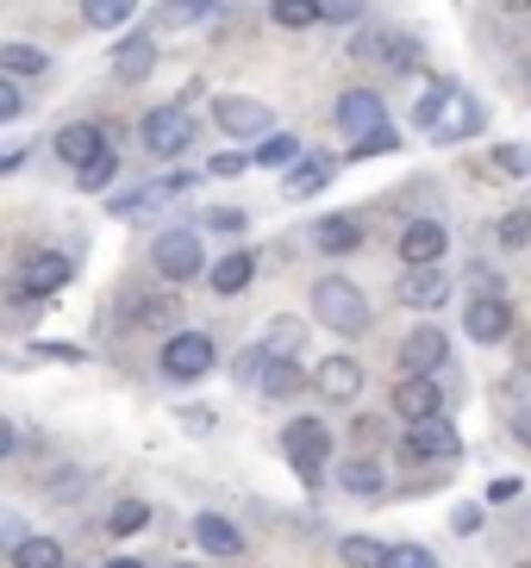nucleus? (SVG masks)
Segmentation results:
<instances>
[{"mask_svg":"<svg viewBox=\"0 0 531 568\" xmlns=\"http://www.w3.org/2000/svg\"><path fill=\"white\" fill-rule=\"evenodd\" d=\"M450 363V332L438 325H413L407 344H400V375H438Z\"/></svg>","mask_w":531,"mask_h":568,"instance_id":"nucleus-13","label":"nucleus"},{"mask_svg":"<svg viewBox=\"0 0 531 568\" xmlns=\"http://www.w3.org/2000/svg\"><path fill=\"white\" fill-rule=\"evenodd\" d=\"M313 318L338 337H363L375 313H369V294L350 282V275H319L313 282Z\"/></svg>","mask_w":531,"mask_h":568,"instance_id":"nucleus-2","label":"nucleus"},{"mask_svg":"<svg viewBox=\"0 0 531 568\" xmlns=\"http://www.w3.org/2000/svg\"><path fill=\"white\" fill-rule=\"evenodd\" d=\"M494 169H500V175H531V144H500Z\"/></svg>","mask_w":531,"mask_h":568,"instance_id":"nucleus-39","label":"nucleus"},{"mask_svg":"<svg viewBox=\"0 0 531 568\" xmlns=\"http://www.w3.org/2000/svg\"><path fill=\"white\" fill-rule=\"evenodd\" d=\"M394 413L407 418V425L444 418V382H438V375H400L394 382Z\"/></svg>","mask_w":531,"mask_h":568,"instance_id":"nucleus-11","label":"nucleus"},{"mask_svg":"<svg viewBox=\"0 0 531 568\" xmlns=\"http://www.w3.org/2000/svg\"><path fill=\"white\" fill-rule=\"evenodd\" d=\"M176 568H194V562H176Z\"/></svg>","mask_w":531,"mask_h":568,"instance_id":"nucleus-53","label":"nucleus"},{"mask_svg":"<svg viewBox=\"0 0 531 568\" xmlns=\"http://www.w3.org/2000/svg\"><path fill=\"white\" fill-rule=\"evenodd\" d=\"M450 531L475 537V531H482V506H457V513H450Z\"/></svg>","mask_w":531,"mask_h":568,"instance_id":"nucleus-44","label":"nucleus"},{"mask_svg":"<svg viewBox=\"0 0 531 568\" xmlns=\"http://www.w3.org/2000/svg\"><path fill=\"white\" fill-rule=\"evenodd\" d=\"M282 456L307 487L325 481V463H332V432L319 425V418H288L282 425Z\"/></svg>","mask_w":531,"mask_h":568,"instance_id":"nucleus-3","label":"nucleus"},{"mask_svg":"<svg viewBox=\"0 0 531 568\" xmlns=\"http://www.w3.org/2000/svg\"><path fill=\"white\" fill-rule=\"evenodd\" d=\"M132 318H138V325H169V332H182V313H176V301H138Z\"/></svg>","mask_w":531,"mask_h":568,"instance_id":"nucleus-37","label":"nucleus"},{"mask_svg":"<svg viewBox=\"0 0 531 568\" xmlns=\"http://www.w3.org/2000/svg\"><path fill=\"white\" fill-rule=\"evenodd\" d=\"M194 544L207 556H244V531H238L226 513H200L194 518Z\"/></svg>","mask_w":531,"mask_h":568,"instance_id":"nucleus-21","label":"nucleus"},{"mask_svg":"<svg viewBox=\"0 0 531 568\" xmlns=\"http://www.w3.org/2000/svg\"><path fill=\"white\" fill-rule=\"evenodd\" d=\"M150 69H157V38L150 32H132L126 44H113V75L119 82H150Z\"/></svg>","mask_w":531,"mask_h":568,"instance_id":"nucleus-19","label":"nucleus"},{"mask_svg":"<svg viewBox=\"0 0 531 568\" xmlns=\"http://www.w3.org/2000/svg\"><path fill=\"white\" fill-rule=\"evenodd\" d=\"M494 244L500 251H525L531 244V206H513V213L494 219Z\"/></svg>","mask_w":531,"mask_h":568,"instance_id":"nucleus-30","label":"nucleus"},{"mask_svg":"<svg viewBox=\"0 0 531 568\" xmlns=\"http://www.w3.org/2000/svg\"><path fill=\"white\" fill-rule=\"evenodd\" d=\"M463 332L475 337V344H507V337H513V306L500 301V294H475V301L463 306Z\"/></svg>","mask_w":531,"mask_h":568,"instance_id":"nucleus-14","label":"nucleus"},{"mask_svg":"<svg viewBox=\"0 0 531 568\" xmlns=\"http://www.w3.org/2000/svg\"><path fill=\"white\" fill-rule=\"evenodd\" d=\"M338 562L344 568H388V550L375 537H344V544H338Z\"/></svg>","mask_w":531,"mask_h":568,"instance_id":"nucleus-33","label":"nucleus"},{"mask_svg":"<svg viewBox=\"0 0 531 568\" xmlns=\"http://www.w3.org/2000/svg\"><path fill=\"white\" fill-rule=\"evenodd\" d=\"M457 287H450L444 268H407L400 275V306H413V313H438Z\"/></svg>","mask_w":531,"mask_h":568,"instance_id":"nucleus-15","label":"nucleus"},{"mask_svg":"<svg viewBox=\"0 0 531 568\" xmlns=\"http://www.w3.org/2000/svg\"><path fill=\"white\" fill-rule=\"evenodd\" d=\"M57 156H63L69 169H88L94 156H107V132H100V125H63V132H57Z\"/></svg>","mask_w":531,"mask_h":568,"instance_id":"nucleus-22","label":"nucleus"},{"mask_svg":"<svg viewBox=\"0 0 531 568\" xmlns=\"http://www.w3.org/2000/svg\"><path fill=\"white\" fill-rule=\"evenodd\" d=\"M300 387H307V375H300L294 363H269V375H263V387H257V394H263V400H294Z\"/></svg>","mask_w":531,"mask_h":568,"instance_id":"nucleus-32","label":"nucleus"},{"mask_svg":"<svg viewBox=\"0 0 531 568\" xmlns=\"http://www.w3.org/2000/svg\"><path fill=\"white\" fill-rule=\"evenodd\" d=\"M382 463H375V456H350L344 468H338V487H344L350 500H375V494H382Z\"/></svg>","mask_w":531,"mask_h":568,"instance_id":"nucleus-24","label":"nucleus"},{"mask_svg":"<svg viewBox=\"0 0 531 568\" xmlns=\"http://www.w3.org/2000/svg\"><path fill=\"white\" fill-rule=\"evenodd\" d=\"M513 437L531 450V406H525V413H513Z\"/></svg>","mask_w":531,"mask_h":568,"instance_id":"nucleus-49","label":"nucleus"},{"mask_svg":"<svg viewBox=\"0 0 531 568\" xmlns=\"http://www.w3.org/2000/svg\"><path fill=\"white\" fill-rule=\"evenodd\" d=\"M313 387L332 406H350L357 394H363V368H357V356H325V363L313 368Z\"/></svg>","mask_w":531,"mask_h":568,"instance_id":"nucleus-17","label":"nucleus"},{"mask_svg":"<svg viewBox=\"0 0 531 568\" xmlns=\"http://www.w3.org/2000/svg\"><path fill=\"white\" fill-rule=\"evenodd\" d=\"M188 187H194V175L188 169H176V175H157L150 187H126V194H107V213L113 219H132V213H157V206L182 201Z\"/></svg>","mask_w":531,"mask_h":568,"instance_id":"nucleus-9","label":"nucleus"},{"mask_svg":"<svg viewBox=\"0 0 531 568\" xmlns=\"http://www.w3.org/2000/svg\"><path fill=\"white\" fill-rule=\"evenodd\" d=\"M400 456L407 463H457L463 456V437L450 418H425V425H407L400 432Z\"/></svg>","mask_w":531,"mask_h":568,"instance_id":"nucleus-8","label":"nucleus"},{"mask_svg":"<svg viewBox=\"0 0 531 568\" xmlns=\"http://www.w3.org/2000/svg\"><path fill=\"white\" fill-rule=\"evenodd\" d=\"M132 13H138V0H82V19L100 26V32H107V26H126Z\"/></svg>","mask_w":531,"mask_h":568,"instance_id":"nucleus-34","label":"nucleus"},{"mask_svg":"<svg viewBox=\"0 0 531 568\" xmlns=\"http://www.w3.org/2000/svg\"><path fill=\"white\" fill-rule=\"evenodd\" d=\"M250 163H263V169H282V175H288V169L300 163V138H294V132H275V138H263Z\"/></svg>","mask_w":531,"mask_h":568,"instance_id":"nucleus-29","label":"nucleus"},{"mask_svg":"<svg viewBox=\"0 0 531 568\" xmlns=\"http://www.w3.org/2000/svg\"><path fill=\"white\" fill-rule=\"evenodd\" d=\"M107 568H144V562H138V556H119V562H107Z\"/></svg>","mask_w":531,"mask_h":568,"instance_id":"nucleus-50","label":"nucleus"},{"mask_svg":"<svg viewBox=\"0 0 531 568\" xmlns=\"http://www.w3.org/2000/svg\"><path fill=\"white\" fill-rule=\"evenodd\" d=\"M507 7H513V13H531V0H507Z\"/></svg>","mask_w":531,"mask_h":568,"instance_id":"nucleus-51","label":"nucleus"},{"mask_svg":"<svg viewBox=\"0 0 531 568\" xmlns=\"http://www.w3.org/2000/svg\"><path fill=\"white\" fill-rule=\"evenodd\" d=\"M269 19L288 26V32H307V26L325 19V0H269Z\"/></svg>","mask_w":531,"mask_h":568,"instance_id":"nucleus-27","label":"nucleus"},{"mask_svg":"<svg viewBox=\"0 0 531 568\" xmlns=\"http://www.w3.org/2000/svg\"><path fill=\"white\" fill-rule=\"evenodd\" d=\"M13 568H63V544L57 537H26L13 550Z\"/></svg>","mask_w":531,"mask_h":568,"instance_id":"nucleus-31","label":"nucleus"},{"mask_svg":"<svg viewBox=\"0 0 531 568\" xmlns=\"http://www.w3.org/2000/svg\"><path fill=\"white\" fill-rule=\"evenodd\" d=\"M26 537H32V531H26V525H19V518H7V513H0V550H19V544H26Z\"/></svg>","mask_w":531,"mask_h":568,"instance_id":"nucleus-47","label":"nucleus"},{"mask_svg":"<svg viewBox=\"0 0 531 568\" xmlns=\"http://www.w3.org/2000/svg\"><path fill=\"white\" fill-rule=\"evenodd\" d=\"M394 144H400L394 125H388V132H375V138H357V144H350V163H363V156H382V151H394Z\"/></svg>","mask_w":531,"mask_h":568,"instance_id":"nucleus-41","label":"nucleus"},{"mask_svg":"<svg viewBox=\"0 0 531 568\" xmlns=\"http://www.w3.org/2000/svg\"><path fill=\"white\" fill-rule=\"evenodd\" d=\"M69 275H76V263H69L63 251H38V256H26V268H19V294H57Z\"/></svg>","mask_w":531,"mask_h":568,"instance_id":"nucleus-18","label":"nucleus"},{"mask_svg":"<svg viewBox=\"0 0 531 568\" xmlns=\"http://www.w3.org/2000/svg\"><path fill=\"white\" fill-rule=\"evenodd\" d=\"M232 0H163L157 7V32H200V26H213L226 19Z\"/></svg>","mask_w":531,"mask_h":568,"instance_id":"nucleus-16","label":"nucleus"},{"mask_svg":"<svg viewBox=\"0 0 531 568\" xmlns=\"http://www.w3.org/2000/svg\"><path fill=\"white\" fill-rule=\"evenodd\" d=\"M388 568H438V556L425 550V544H394V550H388Z\"/></svg>","mask_w":531,"mask_h":568,"instance_id":"nucleus-40","label":"nucleus"},{"mask_svg":"<svg viewBox=\"0 0 531 568\" xmlns=\"http://www.w3.org/2000/svg\"><path fill=\"white\" fill-rule=\"evenodd\" d=\"M19 450V432H13V418H0V463Z\"/></svg>","mask_w":531,"mask_h":568,"instance_id":"nucleus-48","label":"nucleus"},{"mask_svg":"<svg viewBox=\"0 0 531 568\" xmlns=\"http://www.w3.org/2000/svg\"><path fill=\"white\" fill-rule=\"evenodd\" d=\"M50 57L38 51V44H0V75L13 82V75H44Z\"/></svg>","mask_w":531,"mask_h":568,"instance_id":"nucleus-28","label":"nucleus"},{"mask_svg":"<svg viewBox=\"0 0 531 568\" xmlns=\"http://www.w3.org/2000/svg\"><path fill=\"white\" fill-rule=\"evenodd\" d=\"M519 494H525V481H519V475H500V481H488V506H513Z\"/></svg>","mask_w":531,"mask_h":568,"instance_id":"nucleus-43","label":"nucleus"},{"mask_svg":"<svg viewBox=\"0 0 531 568\" xmlns=\"http://www.w3.org/2000/svg\"><path fill=\"white\" fill-rule=\"evenodd\" d=\"M213 125L226 138H244V144L275 138V113H269L263 101H250V94H219V101H213Z\"/></svg>","mask_w":531,"mask_h":568,"instance_id":"nucleus-7","label":"nucleus"},{"mask_svg":"<svg viewBox=\"0 0 531 568\" xmlns=\"http://www.w3.org/2000/svg\"><path fill=\"white\" fill-rule=\"evenodd\" d=\"M313 244L325 256H350V251H363V219L357 213H332V219H319L313 225Z\"/></svg>","mask_w":531,"mask_h":568,"instance_id":"nucleus-20","label":"nucleus"},{"mask_svg":"<svg viewBox=\"0 0 531 568\" xmlns=\"http://www.w3.org/2000/svg\"><path fill=\"white\" fill-rule=\"evenodd\" d=\"M250 275H257V256H250V251L219 256V263H213V294L232 301V294H244V287H250Z\"/></svg>","mask_w":531,"mask_h":568,"instance_id":"nucleus-26","label":"nucleus"},{"mask_svg":"<svg viewBox=\"0 0 531 568\" xmlns=\"http://www.w3.org/2000/svg\"><path fill=\"white\" fill-rule=\"evenodd\" d=\"M138 144H144L150 156H182L188 144H194V119H188V106H150L144 119H138Z\"/></svg>","mask_w":531,"mask_h":568,"instance_id":"nucleus-6","label":"nucleus"},{"mask_svg":"<svg viewBox=\"0 0 531 568\" xmlns=\"http://www.w3.org/2000/svg\"><path fill=\"white\" fill-rule=\"evenodd\" d=\"M232 375H238V382H250V387H263V375H269V356H263V344H250V351L232 363Z\"/></svg>","mask_w":531,"mask_h":568,"instance_id":"nucleus-38","label":"nucleus"},{"mask_svg":"<svg viewBox=\"0 0 531 568\" xmlns=\"http://www.w3.org/2000/svg\"><path fill=\"white\" fill-rule=\"evenodd\" d=\"M19 106H26L19 82H7V75H0V125H7V119H19Z\"/></svg>","mask_w":531,"mask_h":568,"instance_id":"nucleus-46","label":"nucleus"},{"mask_svg":"<svg viewBox=\"0 0 531 568\" xmlns=\"http://www.w3.org/2000/svg\"><path fill=\"white\" fill-rule=\"evenodd\" d=\"M338 132H350V144H357V138L388 132L382 94H375V88H344V94H338Z\"/></svg>","mask_w":531,"mask_h":568,"instance_id":"nucleus-10","label":"nucleus"},{"mask_svg":"<svg viewBox=\"0 0 531 568\" xmlns=\"http://www.w3.org/2000/svg\"><path fill=\"white\" fill-rule=\"evenodd\" d=\"M150 268H157L163 282H194L200 268H207V251H200L194 225H163L157 244H150Z\"/></svg>","mask_w":531,"mask_h":568,"instance_id":"nucleus-4","label":"nucleus"},{"mask_svg":"<svg viewBox=\"0 0 531 568\" xmlns=\"http://www.w3.org/2000/svg\"><path fill=\"white\" fill-rule=\"evenodd\" d=\"M200 225H207V232H226V237H238V232H244V213H238V206H213V213L200 219Z\"/></svg>","mask_w":531,"mask_h":568,"instance_id":"nucleus-42","label":"nucleus"},{"mask_svg":"<svg viewBox=\"0 0 531 568\" xmlns=\"http://www.w3.org/2000/svg\"><path fill=\"white\" fill-rule=\"evenodd\" d=\"M519 69H525V82H531V57H525V63H519Z\"/></svg>","mask_w":531,"mask_h":568,"instance_id":"nucleus-52","label":"nucleus"},{"mask_svg":"<svg viewBox=\"0 0 531 568\" xmlns=\"http://www.w3.org/2000/svg\"><path fill=\"white\" fill-rule=\"evenodd\" d=\"M244 169H250L244 151H219L213 163H207V175H244Z\"/></svg>","mask_w":531,"mask_h":568,"instance_id":"nucleus-45","label":"nucleus"},{"mask_svg":"<svg viewBox=\"0 0 531 568\" xmlns=\"http://www.w3.org/2000/svg\"><path fill=\"white\" fill-rule=\"evenodd\" d=\"M444 251H450V232L438 219H407V225H400V263L407 268H438Z\"/></svg>","mask_w":531,"mask_h":568,"instance_id":"nucleus-12","label":"nucleus"},{"mask_svg":"<svg viewBox=\"0 0 531 568\" xmlns=\"http://www.w3.org/2000/svg\"><path fill=\"white\" fill-rule=\"evenodd\" d=\"M213 363H219L213 337H207V332H188V325H182V332H169L163 351H157V368H163L169 382H200Z\"/></svg>","mask_w":531,"mask_h":568,"instance_id":"nucleus-5","label":"nucleus"},{"mask_svg":"<svg viewBox=\"0 0 531 568\" xmlns=\"http://www.w3.org/2000/svg\"><path fill=\"white\" fill-rule=\"evenodd\" d=\"M325 182H332V156H300L282 175V201H313Z\"/></svg>","mask_w":531,"mask_h":568,"instance_id":"nucleus-23","label":"nucleus"},{"mask_svg":"<svg viewBox=\"0 0 531 568\" xmlns=\"http://www.w3.org/2000/svg\"><path fill=\"white\" fill-rule=\"evenodd\" d=\"M413 125L425 138H438V144H463V138L482 132V101L463 94L457 82H432L425 94H419V106H413Z\"/></svg>","mask_w":531,"mask_h":568,"instance_id":"nucleus-1","label":"nucleus"},{"mask_svg":"<svg viewBox=\"0 0 531 568\" xmlns=\"http://www.w3.org/2000/svg\"><path fill=\"white\" fill-rule=\"evenodd\" d=\"M113 175H119V156L107 151V156H94L88 169H76V182H82V194H107L113 187Z\"/></svg>","mask_w":531,"mask_h":568,"instance_id":"nucleus-36","label":"nucleus"},{"mask_svg":"<svg viewBox=\"0 0 531 568\" xmlns=\"http://www.w3.org/2000/svg\"><path fill=\"white\" fill-rule=\"evenodd\" d=\"M300 344H307V325H300V318H269L263 325V356L269 363H294L300 356Z\"/></svg>","mask_w":531,"mask_h":568,"instance_id":"nucleus-25","label":"nucleus"},{"mask_svg":"<svg viewBox=\"0 0 531 568\" xmlns=\"http://www.w3.org/2000/svg\"><path fill=\"white\" fill-rule=\"evenodd\" d=\"M144 525H150L144 500H119L113 513H107V537H132V531H144Z\"/></svg>","mask_w":531,"mask_h":568,"instance_id":"nucleus-35","label":"nucleus"}]
</instances>
